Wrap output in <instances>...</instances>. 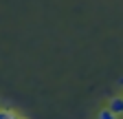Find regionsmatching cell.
Segmentation results:
<instances>
[{"label":"cell","instance_id":"6da1fadb","mask_svg":"<svg viewBox=\"0 0 123 119\" xmlns=\"http://www.w3.org/2000/svg\"><path fill=\"white\" fill-rule=\"evenodd\" d=\"M110 112H114V115H121L123 112V97H114L112 101H110V108H108Z\"/></svg>","mask_w":123,"mask_h":119},{"label":"cell","instance_id":"7a4b0ae2","mask_svg":"<svg viewBox=\"0 0 123 119\" xmlns=\"http://www.w3.org/2000/svg\"><path fill=\"white\" fill-rule=\"evenodd\" d=\"M99 119H117V115L110 112V110H101L99 112Z\"/></svg>","mask_w":123,"mask_h":119},{"label":"cell","instance_id":"3957f363","mask_svg":"<svg viewBox=\"0 0 123 119\" xmlns=\"http://www.w3.org/2000/svg\"><path fill=\"white\" fill-rule=\"evenodd\" d=\"M15 115L11 112V110H2V108H0V119H13Z\"/></svg>","mask_w":123,"mask_h":119}]
</instances>
